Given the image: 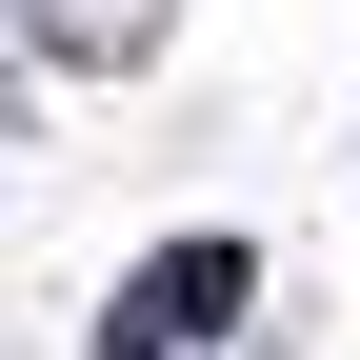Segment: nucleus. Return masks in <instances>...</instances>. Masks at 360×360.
I'll return each mask as SVG.
<instances>
[{"instance_id":"nucleus-1","label":"nucleus","mask_w":360,"mask_h":360,"mask_svg":"<svg viewBox=\"0 0 360 360\" xmlns=\"http://www.w3.org/2000/svg\"><path fill=\"white\" fill-rule=\"evenodd\" d=\"M240 300H260V240H180L160 281L101 321V360H180V340H220V321H240Z\"/></svg>"},{"instance_id":"nucleus-2","label":"nucleus","mask_w":360,"mask_h":360,"mask_svg":"<svg viewBox=\"0 0 360 360\" xmlns=\"http://www.w3.org/2000/svg\"><path fill=\"white\" fill-rule=\"evenodd\" d=\"M0 20H20V40H40V60H60V80H141L180 0H0Z\"/></svg>"}]
</instances>
